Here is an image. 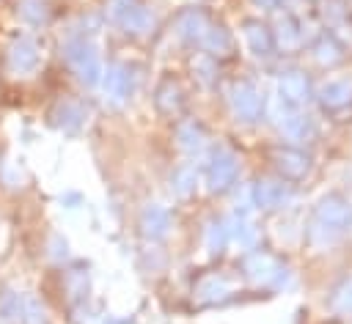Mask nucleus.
I'll return each mask as SVG.
<instances>
[{
  "label": "nucleus",
  "mask_w": 352,
  "mask_h": 324,
  "mask_svg": "<svg viewBox=\"0 0 352 324\" xmlns=\"http://www.w3.org/2000/svg\"><path fill=\"white\" fill-rule=\"evenodd\" d=\"M63 58L69 60V66L77 71V77H80L82 82L94 85V82L99 80V55H96V49H94L88 41H80V38L66 41Z\"/></svg>",
  "instance_id": "nucleus-1"
},
{
  "label": "nucleus",
  "mask_w": 352,
  "mask_h": 324,
  "mask_svg": "<svg viewBox=\"0 0 352 324\" xmlns=\"http://www.w3.org/2000/svg\"><path fill=\"white\" fill-rule=\"evenodd\" d=\"M41 66V49L30 36H22L16 41H11L8 47V71L14 77H30L36 74Z\"/></svg>",
  "instance_id": "nucleus-2"
},
{
  "label": "nucleus",
  "mask_w": 352,
  "mask_h": 324,
  "mask_svg": "<svg viewBox=\"0 0 352 324\" xmlns=\"http://www.w3.org/2000/svg\"><path fill=\"white\" fill-rule=\"evenodd\" d=\"M52 118H55V124L58 126H63V129H74L80 121H82V107L77 104V102H58L55 104V110H52Z\"/></svg>",
  "instance_id": "nucleus-3"
},
{
  "label": "nucleus",
  "mask_w": 352,
  "mask_h": 324,
  "mask_svg": "<svg viewBox=\"0 0 352 324\" xmlns=\"http://www.w3.org/2000/svg\"><path fill=\"white\" fill-rule=\"evenodd\" d=\"M22 291H14V288H8V291H3L0 294V319L8 324V321H14V324H19V313H22Z\"/></svg>",
  "instance_id": "nucleus-4"
},
{
  "label": "nucleus",
  "mask_w": 352,
  "mask_h": 324,
  "mask_svg": "<svg viewBox=\"0 0 352 324\" xmlns=\"http://www.w3.org/2000/svg\"><path fill=\"white\" fill-rule=\"evenodd\" d=\"M19 324H47V310H44V305H41L33 294H25V297H22Z\"/></svg>",
  "instance_id": "nucleus-5"
},
{
  "label": "nucleus",
  "mask_w": 352,
  "mask_h": 324,
  "mask_svg": "<svg viewBox=\"0 0 352 324\" xmlns=\"http://www.w3.org/2000/svg\"><path fill=\"white\" fill-rule=\"evenodd\" d=\"M104 91H107L110 99L118 102V99L124 96V91H126V74H124L121 69H110L107 77H104Z\"/></svg>",
  "instance_id": "nucleus-6"
},
{
  "label": "nucleus",
  "mask_w": 352,
  "mask_h": 324,
  "mask_svg": "<svg viewBox=\"0 0 352 324\" xmlns=\"http://www.w3.org/2000/svg\"><path fill=\"white\" fill-rule=\"evenodd\" d=\"M19 14H22L28 22H33V25H38V22H44V19H47V8H44V3H41V0H22Z\"/></svg>",
  "instance_id": "nucleus-7"
},
{
  "label": "nucleus",
  "mask_w": 352,
  "mask_h": 324,
  "mask_svg": "<svg viewBox=\"0 0 352 324\" xmlns=\"http://www.w3.org/2000/svg\"><path fill=\"white\" fill-rule=\"evenodd\" d=\"M146 231L148 233H154V236H162L165 233V228H168V217H165V211H160V209H151L148 214H146Z\"/></svg>",
  "instance_id": "nucleus-8"
},
{
  "label": "nucleus",
  "mask_w": 352,
  "mask_h": 324,
  "mask_svg": "<svg viewBox=\"0 0 352 324\" xmlns=\"http://www.w3.org/2000/svg\"><path fill=\"white\" fill-rule=\"evenodd\" d=\"M0 324H6V321H3V319H0Z\"/></svg>",
  "instance_id": "nucleus-9"
}]
</instances>
